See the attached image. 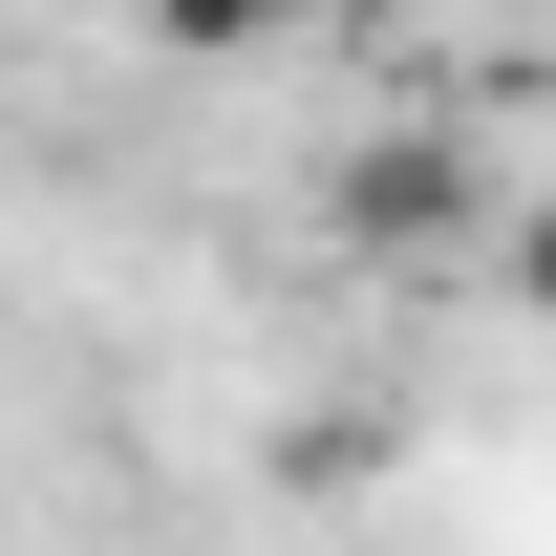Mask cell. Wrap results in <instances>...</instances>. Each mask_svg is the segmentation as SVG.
<instances>
[{"label": "cell", "mask_w": 556, "mask_h": 556, "mask_svg": "<svg viewBox=\"0 0 556 556\" xmlns=\"http://www.w3.org/2000/svg\"><path fill=\"white\" fill-rule=\"evenodd\" d=\"M450 214H471V150H428V129L343 150V236H450Z\"/></svg>", "instance_id": "cell-1"}, {"label": "cell", "mask_w": 556, "mask_h": 556, "mask_svg": "<svg viewBox=\"0 0 556 556\" xmlns=\"http://www.w3.org/2000/svg\"><path fill=\"white\" fill-rule=\"evenodd\" d=\"M321 0H150V43H193V65H257V43H300Z\"/></svg>", "instance_id": "cell-2"}]
</instances>
